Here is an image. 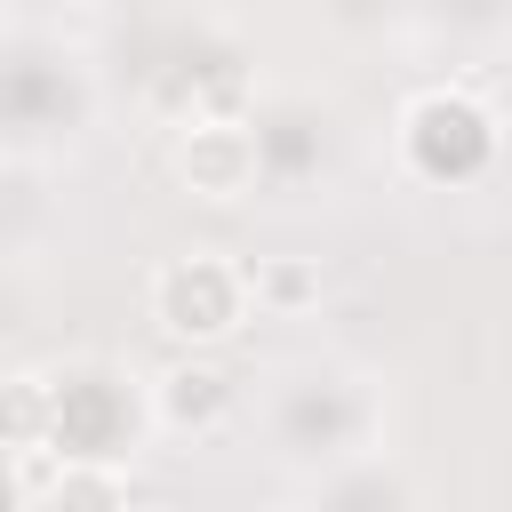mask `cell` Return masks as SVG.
<instances>
[{
	"instance_id": "cell-6",
	"label": "cell",
	"mask_w": 512,
	"mask_h": 512,
	"mask_svg": "<svg viewBox=\"0 0 512 512\" xmlns=\"http://www.w3.org/2000/svg\"><path fill=\"white\" fill-rule=\"evenodd\" d=\"M48 448V376H0V456Z\"/></svg>"
},
{
	"instance_id": "cell-8",
	"label": "cell",
	"mask_w": 512,
	"mask_h": 512,
	"mask_svg": "<svg viewBox=\"0 0 512 512\" xmlns=\"http://www.w3.org/2000/svg\"><path fill=\"white\" fill-rule=\"evenodd\" d=\"M32 472H24V456H0V512H32Z\"/></svg>"
},
{
	"instance_id": "cell-2",
	"label": "cell",
	"mask_w": 512,
	"mask_h": 512,
	"mask_svg": "<svg viewBox=\"0 0 512 512\" xmlns=\"http://www.w3.org/2000/svg\"><path fill=\"white\" fill-rule=\"evenodd\" d=\"M240 312H248V280L224 256H176L152 272V320L184 344H216Z\"/></svg>"
},
{
	"instance_id": "cell-7",
	"label": "cell",
	"mask_w": 512,
	"mask_h": 512,
	"mask_svg": "<svg viewBox=\"0 0 512 512\" xmlns=\"http://www.w3.org/2000/svg\"><path fill=\"white\" fill-rule=\"evenodd\" d=\"M240 280H248V296H256V304H280V312L320 296L312 264H296V256H272V264H240Z\"/></svg>"
},
{
	"instance_id": "cell-3",
	"label": "cell",
	"mask_w": 512,
	"mask_h": 512,
	"mask_svg": "<svg viewBox=\"0 0 512 512\" xmlns=\"http://www.w3.org/2000/svg\"><path fill=\"white\" fill-rule=\"evenodd\" d=\"M176 168H184L192 192L240 200V192L264 176V168H256V128H240V120H192V136L176 144Z\"/></svg>"
},
{
	"instance_id": "cell-5",
	"label": "cell",
	"mask_w": 512,
	"mask_h": 512,
	"mask_svg": "<svg viewBox=\"0 0 512 512\" xmlns=\"http://www.w3.org/2000/svg\"><path fill=\"white\" fill-rule=\"evenodd\" d=\"M40 496H48V512H128L120 464H56L40 480Z\"/></svg>"
},
{
	"instance_id": "cell-4",
	"label": "cell",
	"mask_w": 512,
	"mask_h": 512,
	"mask_svg": "<svg viewBox=\"0 0 512 512\" xmlns=\"http://www.w3.org/2000/svg\"><path fill=\"white\" fill-rule=\"evenodd\" d=\"M232 400H240L232 376L208 368V360H176V368L152 376V416L176 424V432H216V424L232 416Z\"/></svg>"
},
{
	"instance_id": "cell-1",
	"label": "cell",
	"mask_w": 512,
	"mask_h": 512,
	"mask_svg": "<svg viewBox=\"0 0 512 512\" xmlns=\"http://www.w3.org/2000/svg\"><path fill=\"white\" fill-rule=\"evenodd\" d=\"M136 392L112 360H80L48 376V456L56 464H120L136 440Z\"/></svg>"
},
{
	"instance_id": "cell-9",
	"label": "cell",
	"mask_w": 512,
	"mask_h": 512,
	"mask_svg": "<svg viewBox=\"0 0 512 512\" xmlns=\"http://www.w3.org/2000/svg\"><path fill=\"white\" fill-rule=\"evenodd\" d=\"M272 512H296V504H272Z\"/></svg>"
}]
</instances>
